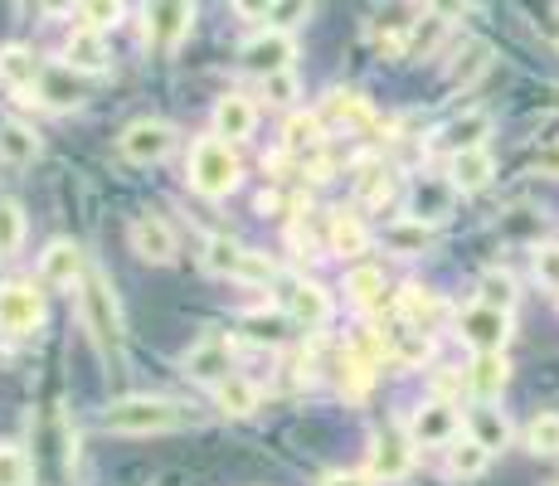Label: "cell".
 <instances>
[{
    "mask_svg": "<svg viewBox=\"0 0 559 486\" xmlns=\"http://www.w3.org/2000/svg\"><path fill=\"white\" fill-rule=\"evenodd\" d=\"M550 107H555V112H559V88H555V93H550Z\"/></svg>",
    "mask_w": 559,
    "mask_h": 486,
    "instance_id": "obj_56",
    "label": "cell"
},
{
    "mask_svg": "<svg viewBox=\"0 0 559 486\" xmlns=\"http://www.w3.org/2000/svg\"><path fill=\"white\" fill-rule=\"evenodd\" d=\"M293 54H297L293 35H287V29H273V25H267L263 35L243 39L239 63H243L249 73H258V79H273V73H287V69H293Z\"/></svg>",
    "mask_w": 559,
    "mask_h": 486,
    "instance_id": "obj_7",
    "label": "cell"
},
{
    "mask_svg": "<svg viewBox=\"0 0 559 486\" xmlns=\"http://www.w3.org/2000/svg\"><path fill=\"white\" fill-rule=\"evenodd\" d=\"M535 277H540L545 287L559 292V244H540V248H535Z\"/></svg>",
    "mask_w": 559,
    "mask_h": 486,
    "instance_id": "obj_46",
    "label": "cell"
},
{
    "mask_svg": "<svg viewBox=\"0 0 559 486\" xmlns=\"http://www.w3.org/2000/svg\"><path fill=\"white\" fill-rule=\"evenodd\" d=\"M491 176H497V156H491L487 146H472V151H457L453 166H448V180L462 190V194H477L491 186Z\"/></svg>",
    "mask_w": 559,
    "mask_h": 486,
    "instance_id": "obj_16",
    "label": "cell"
},
{
    "mask_svg": "<svg viewBox=\"0 0 559 486\" xmlns=\"http://www.w3.org/2000/svg\"><path fill=\"white\" fill-rule=\"evenodd\" d=\"M550 39H555V45H559V20H555V25H550Z\"/></svg>",
    "mask_w": 559,
    "mask_h": 486,
    "instance_id": "obj_55",
    "label": "cell"
},
{
    "mask_svg": "<svg viewBox=\"0 0 559 486\" xmlns=\"http://www.w3.org/2000/svg\"><path fill=\"white\" fill-rule=\"evenodd\" d=\"M117 151H122L132 166H156V161H166L170 151H176V127L156 122V117H142V122H132L117 137Z\"/></svg>",
    "mask_w": 559,
    "mask_h": 486,
    "instance_id": "obj_5",
    "label": "cell"
},
{
    "mask_svg": "<svg viewBox=\"0 0 559 486\" xmlns=\"http://www.w3.org/2000/svg\"><path fill=\"white\" fill-rule=\"evenodd\" d=\"M79 15L88 29H103L107 35V29L122 20V0H79Z\"/></svg>",
    "mask_w": 559,
    "mask_h": 486,
    "instance_id": "obj_40",
    "label": "cell"
},
{
    "mask_svg": "<svg viewBox=\"0 0 559 486\" xmlns=\"http://www.w3.org/2000/svg\"><path fill=\"white\" fill-rule=\"evenodd\" d=\"M0 83H5L10 93L39 88V59L25 45H5L0 49Z\"/></svg>",
    "mask_w": 559,
    "mask_h": 486,
    "instance_id": "obj_21",
    "label": "cell"
},
{
    "mask_svg": "<svg viewBox=\"0 0 559 486\" xmlns=\"http://www.w3.org/2000/svg\"><path fill=\"white\" fill-rule=\"evenodd\" d=\"M438 311H443V301H438V297H428V292H418V287H408V292H404V317L414 321V327L433 321Z\"/></svg>",
    "mask_w": 559,
    "mask_h": 486,
    "instance_id": "obj_44",
    "label": "cell"
},
{
    "mask_svg": "<svg viewBox=\"0 0 559 486\" xmlns=\"http://www.w3.org/2000/svg\"><path fill=\"white\" fill-rule=\"evenodd\" d=\"M25 244V210L15 200H0V258H15Z\"/></svg>",
    "mask_w": 559,
    "mask_h": 486,
    "instance_id": "obj_33",
    "label": "cell"
},
{
    "mask_svg": "<svg viewBox=\"0 0 559 486\" xmlns=\"http://www.w3.org/2000/svg\"><path fill=\"white\" fill-rule=\"evenodd\" d=\"M487 69H491V45L487 39H472V45L457 54L453 69H448V83H453V88H472Z\"/></svg>",
    "mask_w": 559,
    "mask_h": 486,
    "instance_id": "obj_26",
    "label": "cell"
},
{
    "mask_svg": "<svg viewBox=\"0 0 559 486\" xmlns=\"http://www.w3.org/2000/svg\"><path fill=\"white\" fill-rule=\"evenodd\" d=\"M408 438L414 442H453L457 438V414L448 399H433V404H424L414 414V428H408Z\"/></svg>",
    "mask_w": 559,
    "mask_h": 486,
    "instance_id": "obj_19",
    "label": "cell"
},
{
    "mask_svg": "<svg viewBox=\"0 0 559 486\" xmlns=\"http://www.w3.org/2000/svg\"><path fill=\"white\" fill-rule=\"evenodd\" d=\"M239 156L229 151L224 137H200L195 146H190V186L200 194H210V200H224V194L239 190Z\"/></svg>",
    "mask_w": 559,
    "mask_h": 486,
    "instance_id": "obj_3",
    "label": "cell"
},
{
    "mask_svg": "<svg viewBox=\"0 0 559 486\" xmlns=\"http://www.w3.org/2000/svg\"><path fill=\"white\" fill-rule=\"evenodd\" d=\"M370 375H374V365L370 360H360L356 351L346 355V365H341V389H346L350 399H360L365 389H370Z\"/></svg>",
    "mask_w": 559,
    "mask_h": 486,
    "instance_id": "obj_42",
    "label": "cell"
},
{
    "mask_svg": "<svg viewBox=\"0 0 559 486\" xmlns=\"http://www.w3.org/2000/svg\"><path fill=\"white\" fill-rule=\"evenodd\" d=\"M525 442L540 458H559V414H540L531 428H525Z\"/></svg>",
    "mask_w": 559,
    "mask_h": 486,
    "instance_id": "obj_39",
    "label": "cell"
},
{
    "mask_svg": "<svg viewBox=\"0 0 559 486\" xmlns=\"http://www.w3.org/2000/svg\"><path fill=\"white\" fill-rule=\"evenodd\" d=\"M408 462H414V448H408V438L400 428H384L380 438H374L370 448V477H384V482H400L408 472Z\"/></svg>",
    "mask_w": 559,
    "mask_h": 486,
    "instance_id": "obj_15",
    "label": "cell"
},
{
    "mask_svg": "<svg viewBox=\"0 0 559 486\" xmlns=\"http://www.w3.org/2000/svg\"><path fill=\"white\" fill-rule=\"evenodd\" d=\"M457 336L472 345L477 355H491V351H507L511 341V311H497V307H467L457 317Z\"/></svg>",
    "mask_w": 559,
    "mask_h": 486,
    "instance_id": "obj_8",
    "label": "cell"
},
{
    "mask_svg": "<svg viewBox=\"0 0 559 486\" xmlns=\"http://www.w3.org/2000/svg\"><path fill=\"white\" fill-rule=\"evenodd\" d=\"M273 277H277L273 258H267V253H253V248H243L239 268H234V283H273Z\"/></svg>",
    "mask_w": 559,
    "mask_h": 486,
    "instance_id": "obj_41",
    "label": "cell"
},
{
    "mask_svg": "<svg viewBox=\"0 0 559 486\" xmlns=\"http://www.w3.org/2000/svg\"><path fill=\"white\" fill-rule=\"evenodd\" d=\"M112 63V49H107V35L103 29H73L69 45H63V69L73 73H103Z\"/></svg>",
    "mask_w": 559,
    "mask_h": 486,
    "instance_id": "obj_13",
    "label": "cell"
},
{
    "mask_svg": "<svg viewBox=\"0 0 559 486\" xmlns=\"http://www.w3.org/2000/svg\"><path fill=\"white\" fill-rule=\"evenodd\" d=\"M346 292L360 301V307H380V301H384V273H380V268H350Z\"/></svg>",
    "mask_w": 559,
    "mask_h": 486,
    "instance_id": "obj_36",
    "label": "cell"
},
{
    "mask_svg": "<svg viewBox=\"0 0 559 486\" xmlns=\"http://www.w3.org/2000/svg\"><path fill=\"white\" fill-rule=\"evenodd\" d=\"M467 434L477 438L487 452H497V448H507L511 428H507V418H501L491 404H477V408H472V414H467Z\"/></svg>",
    "mask_w": 559,
    "mask_h": 486,
    "instance_id": "obj_25",
    "label": "cell"
},
{
    "mask_svg": "<svg viewBox=\"0 0 559 486\" xmlns=\"http://www.w3.org/2000/svg\"><path fill=\"white\" fill-rule=\"evenodd\" d=\"M243 331H249L253 341L277 345L283 341V317H263V311H253V317H243Z\"/></svg>",
    "mask_w": 559,
    "mask_h": 486,
    "instance_id": "obj_47",
    "label": "cell"
},
{
    "mask_svg": "<svg viewBox=\"0 0 559 486\" xmlns=\"http://www.w3.org/2000/svg\"><path fill=\"white\" fill-rule=\"evenodd\" d=\"M39 137H35V127H25V122H15V117H5L0 122V166H10V170H25V166H35L39 161Z\"/></svg>",
    "mask_w": 559,
    "mask_h": 486,
    "instance_id": "obj_17",
    "label": "cell"
},
{
    "mask_svg": "<svg viewBox=\"0 0 559 486\" xmlns=\"http://www.w3.org/2000/svg\"><path fill=\"white\" fill-rule=\"evenodd\" d=\"M356 194H360V204H370V210H380V204H390V194H394L390 170H384L380 161H365V166H360V176H356Z\"/></svg>",
    "mask_w": 559,
    "mask_h": 486,
    "instance_id": "obj_30",
    "label": "cell"
},
{
    "mask_svg": "<svg viewBox=\"0 0 559 486\" xmlns=\"http://www.w3.org/2000/svg\"><path fill=\"white\" fill-rule=\"evenodd\" d=\"M239 258H243V244H234V239H210L204 244V268H210L214 277H234Z\"/></svg>",
    "mask_w": 559,
    "mask_h": 486,
    "instance_id": "obj_37",
    "label": "cell"
},
{
    "mask_svg": "<svg viewBox=\"0 0 559 486\" xmlns=\"http://www.w3.org/2000/svg\"><path fill=\"white\" fill-rule=\"evenodd\" d=\"M79 311H83V327H88L93 345H98L103 355H117L122 351V307H117V292L107 283L103 268H88L79 283Z\"/></svg>",
    "mask_w": 559,
    "mask_h": 486,
    "instance_id": "obj_1",
    "label": "cell"
},
{
    "mask_svg": "<svg viewBox=\"0 0 559 486\" xmlns=\"http://www.w3.org/2000/svg\"><path fill=\"white\" fill-rule=\"evenodd\" d=\"M273 5L277 0H234V15L239 20H267L273 15Z\"/></svg>",
    "mask_w": 559,
    "mask_h": 486,
    "instance_id": "obj_50",
    "label": "cell"
},
{
    "mask_svg": "<svg viewBox=\"0 0 559 486\" xmlns=\"http://www.w3.org/2000/svg\"><path fill=\"white\" fill-rule=\"evenodd\" d=\"M443 15H428L424 25H414V35H408V59H418V54H433L438 39H443Z\"/></svg>",
    "mask_w": 559,
    "mask_h": 486,
    "instance_id": "obj_43",
    "label": "cell"
},
{
    "mask_svg": "<svg viewBox=\"0 0 559 486\" xmlns=\"http://www.w3.org/2000/svg\"><path fill=\"white\" fill-rule=\"evenodd\" d=\"M390 351L400 355V360H408V365H418V360H428V336H424V327H414V321H400V327L390 331Z\"/></svg>",
    "mask_w": 559,
    "mask_h": 486,
    "instance_id": "obj_32",
    "label": "cell"
},
{
    "mask_svg": "<svg viewBox=\"0 0 559 486\" xmlns=\"http://www.w3.org/2000/svg\"><path fill=\"white\" fill-rule=\"evenodd\" d=\"M127 239H132V253L136 258H146V263H156V268L176 263V253H180L176 229H170L160 214H136L132 229H127Z\"/></svg>",
    "mask_w": 559,
    "mask_h": 486,
    "instance_id": "obj_9",
    "label": "cell"
},
{
    "mask_svg": "<svg viewBox=\"0 0 559 486\" xmlns=\"http://www.w3.org/2000/svg\"><path fill=\"white\" fill-rule=\"evenodd\" d=\"M311 15V0H277L273 5V29H293V25H302V20Z\"/></svg>",
    "mask_w": 559,
    "mask_h": 486,
    "instance_id": "obj_45",
    "label": "cell"
},
{
    "mask_svg": "<svg viewBox=\"0 0 559 486\" xmlns=\"http://www.w3.org/2000/svg\"><path fill=\"white\" fill-rule=\"evenodd\" d=\"M39 10H45L49 20H59V15H69L73 10V0H39Z\"/></svg>",
    "mask_w": 559,
    "mask_h": 486,
    "instance_id": "obj_52",
    "label": "cell"
},
{
    "mask_svg": "<svg viewBox=\"0 0 559 486\" xmlns=\"http://www.w3.org/2000/svg\"><path fill=\"white\" fill-rule=\"evenodd\" d=\"M287 317L307 331H321L331 321V297L317 283H307V277H293L287 283Z\"/></svg>",
    "mask_w": 559,
    "mask_h": 486,
    "instance_id": "obj_12",
    "label": "cell"
},
{
    "mask_svg": "<svg viewBox=\"0 0 559 486\" xmlns=\"http://www.w3.org/2000/svg\"><path fill=\"white\" fill-rule=\"evenodd\" d=\"M428 244H433V229H428L424 220H414V214H404V220H390V224H384V248H394V253L414 258V253H424Z\"/></svg>",
    "mask_w": 559,
    "mask_h": 486,
    "instance_id": "obj_22",
    "label": "cell"
},
{
    "mask_svg": "<svg viewBox=\"0 0 559 486\" xmlns=\"http://www.w3.org/2000/svg\"><path fill=\"white\" fill-rule=\"evenodd\" d=\"M186 424V408L170 404V399H117L103 414L107 434H127V438H146V434H170V428Z\"/></svg>",
    "mask_w": 559,
    "mask_h": 486,
    "instance_id": "obj_2",
    "label": "cell"
},
{
    "mask_svg": "<svg viewBox=\"0 0 559 486\" xmlns=\"http://www.w3.org/2000/svg\"><path fill=\"white\" fill-rule=\"evenodd\" d=\"M365 248H370V234H365V224L356 220V214L341 210L336 220H331V253H341V258H360Z\"/></svg>",
    "mask_w": 559,
    "mask_h": 486,
    "instance_id": "obj_28",
    "label": "cell"
},
{
    "mask_svg": "<svg viewBox=\"0 0 559 486\" xmlns=\"http://www.w3.org/2000/svg\"><path fill=\"white\" fill-rule=\"evenodd\" d=\"M263 93H267V103H293V97H297L293 69H287V73H273V79H263Z\"/></svg>",
    "mask_w": 559,
    "mask_h": 486,
    "instance_id": "obj_48",
    "label": "cell"
},
{
    "mask_svg": "<svg viewBox=\"0 0 559 486\" xmlns=\"http://www.w3.org/2000/svg\"><path fill=\"white\" fill-rule=\"evenodd\" d=\"M73 69H53V73H39V103L49 107H79L83 103V83L69 79Z\"/></svg>",
    "mask_w": 559,
    "mask_h": 486,
    "instance_id": "obj_29",
    "label": "cell"
},
{
    "mask_svg": "<svg viewBox=\"0 0 559 486\" xmlns=\"http://www.w3.org/2000/svg\"><path fill=\"white\" fill-rule=\"evenodd\" d=\"M321 112H293L287 117V127H283V137H287V146L293 151H302V146H317L321 142Z\"/></svg>",
    "mask_w": 559,
    "mask_h": 486,
    "instance_id": "obj_38",
    "label": "cell"
},
{
    "mask_svg": "<svg viewBox=\"0 0 559 486\" xmlns=\"http://www.w3.org/2000/svg\"><path fill=\"white\" fill-rule=\"evenodd\" d=\"M39 327H45V292H35V283L0 287V331H10V336H35Z\"/></svg>",
    "mask_w": 559,
    "mask_h": 486,
    "instance_id": "obj_6",
    "label": "cell"
},
{
    "mask_svg": "<svg viewBox=\"0 0 559 486\" xmlns=\"http://www.w3.org/2000/svg\"><path fill=\"white\" fill-rule=\"evenodd\" d=\"M29 477H35L29 452L15 442H0V486H29Z\"/></svg>",
    "mask_w": 559,
    "mask_h": 486,
    "instance_id": "obj_35",
    "label": "cell"
},
{
    "mask_svg": "<svg viewBox=\"0 0 559 486\" xmlns=\"http://www.w3.org/2000/svg\"><path fill=\"white\" fill-rule=\"evenodd\" d=\"M321 486H370V482H365V477H350V472H331V477L321 482Z\"/></svg>",
    "mask_w": 559,
    "mask_h": 486,
    "instance_id": "obj_53",
    "label": "cell"
},
{
    "mask_svg": "<svg viewBox=\"0 0 559 486\" xmlns=\"http://www.w3.org/2000/svg\"><path fill=\"white\" fill-rule=\"evenodd\" d=\"M83 273H88V268H83L79 244L53 239L45 253H39V283H45V287H79Z\"/></svg>",
    "mask_w": 559,
    "mask_h": 486,
    "instance_id": "obj_11",
    "label": "cell"
},
{
    "mask_svg": "<svg viewBox=\"0 0 559 486\" xmlns=\"http://www.w3.org/2000/svg\"><path fill=\"white\" fill-rule=\"evenodd\" d=\"M487 458L491 452L481 448L472 434L448 442V472H453V477H481V472H487Z\"/></svg>",
    "mask_w": 559,
    "mask_h": 486,
    "instance_id": "obj_27",
    "label": "cell"
},
{
    "mask_svg": "<svg viewBox=\"0 0 559 486\" xmlns=\"http://www.w3.org/2000/svg\"><path fill=\"white\" fill-rule=\"evenodd\" d=\"M190 20H195V0H146V45L156 54H176L190 35Z\"/></svg>",
    "mask_w": 559,
    "mask_h": 486,
    "instance_id": "obj_4",
    "label": "cell"
},
{
    "mask_svg": "<svg viewBox=\"0 0 559 486\" xmlns=\"http://www.w3.org/2000/svg\"><path fill=\"white\" fill-rule=\"evenodd\" d=\"M214 394H219V408L229 418H249L253 408H258V384L239 380V375H229L224 384H214Z\"/></svg>",
    "mask_w": 559,
    "mask_h": 486,
    "instance_id": "obj_31",
    "label": "cell"
},
{
    "mask_svg": "<svg viewBox=\"0 0 559 486\" xmlns=\"http://www.w3.org/2000/svg\"><path fill=\"white\" fill-rule=\"evenodd\" d=\"M321 122H341V127H365L370 122V103L356 88H336L321 103Z\"/></svg>",
    "mask_w": 559,
    "mask_h": 486,
    "instance_id": "obj_23",
    "label": "cell"
},
{
    "mask_svg": "<svg viewBox=\"0 0 559 486\" xmlns=\"http://www.w3.org/2000/svg\"><path fill=\"white\" fill-rule=\"evenodd\" d=\"M531 166L540 170V176H555V180H559V142H550V146H540V151H535V156H531Z\"/></svg>",
    "mask_w": 559,
    "mask_h": 486,
    "instance_id": "obj_49",
    "label": "cell"
},
{
    "mask_svg": "<svg viewBox=\"0 0 559 486\" xmlns=\"http://www.w3.org/2000/svg\"><path fill=\"white\" fill-rule=\"evenodd\" d=\"M438 394H453V389H462V375H438Z\"/></svg>",
    "mask_w": 559,
    "mask_h": 486,
    "instance_id": "obj_54",
    "label": "cell"
},
{
    "mask_svg": "<svg viewBox=\"0 0 559 486\" xmlns=\"http://www.w3.org/2000/svg\"><path fill=\"white\" fill-rule=\"evenodd\" d=\"M229 365H234V355H229V341L224 336H204L186 351V375L200 384H224L229 380Z\"/></svg>",
    "mask_w": 559,
    "mask_h": 486,
    "instance_id": "obj_10",
    "label": "cell"
},
{
    "mask_svg": "<svg viewBox=\"0 0 559 486\" xmlns=\"http://www.w3.org/2000/svg\"><path fill=\"white\" fill-rule=\"evenodd\" d=\"M453 200H457V186L453 180H418L414 186V204H408V214L414 220H424V224H438V220H448L453 214Z\"/></svg>",
    "mask_w": 559,
    "mask_h": 486,
    "instance_id": "obj_18",
    "label": "cell"
},
{
    "mask_svg": "<svg viewBox=\"0 0 559 486\" xmlns=\"http://www.w3.org/2000/svg\"><path fill=\"white\" fill-rule=\"evenodd\" d=\"M487 132H491V112H462V117H453V122H448L438 137H443V146L457 156V151L481 146V137H487Z\"/></svg>",
    "mask_w": 559,
    "mask_h": 486,
    "instance_id": "obj_24",
    "label": "cell"
},
{
    "mask_svg": "<svg viewBox=\"0 0 559 486\" xmlns=\"http://www.w3.org/2000/svg\"><path fill=\"white\" fill-rule=\"evenodd\" d=\"M477 301L481 307H497V311H511L515 307V283H511V273H481V283H477Z\"/></svg>",
    "mask_w": 559,
    "mask_h": 486,
    "instance_id": "obj_34",
    "label": "cell"
},
{
    "mask_svg": "<svg viewBox=\"0 0 559 486\" xmlns=\"http://www.w3.org/2000/svg\"><path fill=\"white\" fill-rule=\"evenodd\" d=\"M507 380H511V365H507V355H501V351L477 355V360H472V370H467V384H472V394H477L481 404H491V399L507 389Z\"/></svg>",
    "mask_w": 559,
    "mask_h": 486,
    "instance_id": "obj_20",
    "label": "cell"
},
{
    "mask_svg": "<svg viewBox=\"0 0 559 486\" xmlns=\"http://www.w3.org/2000/svg\"><path fill=\"white\" fill-rule=\"evenodd\" d=\"M258 127V107L243 93H224L214 103V137H229V142H249Z\"/></svg>",
    "mask_w": 559,
    "mask_h": 486,
    "instance_id": "obj_14",
    "label": "cell"
},
{
    "mask_svg": "<svg viewBox=\"0 0 559 486\" xmlns=\"http://www.w3.org/2000/svg\"><path fill=\"white\" fill-rule=\"evenodd\" d=\"M462 5H467V0H428V10H433V15H443V20L462 15Z\"/></svg>",
    "mask_w": 559,
    "mask_h": 486,
    "instance_id": "obj_51",
    "label": "cell"
}]
</instances>
